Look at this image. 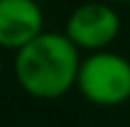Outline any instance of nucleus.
I'll return each mask as SVG.
<instances>
[{
    "label": "nucleus",
    "instance_id": "nucleus-7",
    "mask_svg": "<svg viewBox=\"0 0 130 127\" xmlns=\"http://www.w3.org/2000/svg\"><path fill=\"white\" fill-rule=\"evenodd\" d=\"M128 107H130V100H128Z\"/></svg>",
    "mask_w": 130,
    "mask_h": 127
},
{
    "label": "nucleus",
    "instance_id": "nucleus-3",
    "mask_svg": "<svg viewBox=\"0 0 130 127\" xmlns=\"http://www.w3.org/2000/svg\"><path fill=\"white\" fill-rule=\"evenodd\" d=\"M64 34L80 52L110 48L121 34V16L117 5L107 0H87L78 5L66 18Z\"/></svg>",
    "mask_w": 130,
    "mask_h": 127
},
{
    "label": "nucleus",
    "instance_id": "nucleus-2",
    "mask_svg": "<svg viewBox=\"0 0 130 127\" xmlns=\"http://www.w3.org/2000/svg\"><path fill=\"white\" fill-rule=\"evenodd\" d=\"M75 91L96 107H119L130 100V59L105 48L80 59Z\"/></svg>",
    "mask_w": 130,
    "mask_h": 127
},
{
    "label": "nucleus",
    "instance_id": "nucleus-4",
    "mask_svg": "<svg viewBox=\"0 0 130 127\" xmlns=\"http://www.w3.org/2000/svg\"><path fill=\"white\" fill-rule=\"evenodd\" d=\"M43 9L37 0H0V48L16 52L43 32Z\"/></svg>",
    "mask_w": 130,
    "mask_h": 127
},
{
    "label": "nucleus",
    "instance_id": "nucleus-5",
    "mask_svg": "<svg viewBox=\"0 0 130 127\" xmlns=\"http://www.w3.org/2000/svg\"><path fill=\"white\" fill-rule=\"evenodd\" d=\"M107 2H112V5H117V7H121V5H130V0H107Z\"/></svg>",
    "mask_w": 130,
    "mask_h": 127
},
{
    "label": "nucleus",
    "instance_id": "nucleus-1",
    "mask_svg": "<svg viewBox=\"0 0 130 127\" xmlns=\"http://www.w3.org/2000/svg\"><path fill=\"white\" fill-rule=\"evenodd\" d=\"M82 52L64 32L43 30L14 52V77L23 93L37 100H57L75 89Z\"/></svg>",
    "mask_w": 130,
    "mask_h": 127
},
{
    "label": "nucleus",
    "instance_id": "nucleus-6",
    "mask_svg": "<svg viewBox=\"0 0 130 127\" xmlns=\"http://www.w3.org/2000/svg\"><path fill=\"white\" fill-rule=\"evenodd\" d=\"M2 52H5V50L0 48V80H2V68H5V61H2Z\"/></svg>",
    "mask_w": 130,
    "mask_h": 127
}]
</instances>
